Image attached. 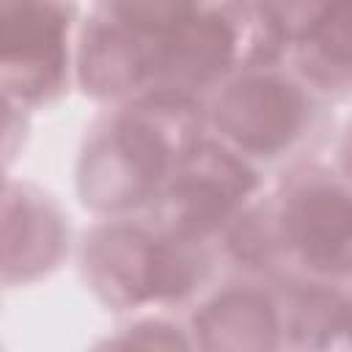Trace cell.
Returning <instances> with one entry per match:
<instances>
[{"mask_svg":"<svg viewBox=\"0 0 352 352\" xmlns=\"http://www.w3.org/2000/svg\"><path fill=\"white\" fill-rule=\"evenodd\" d=\"M234 272L289 283L349 286V187L327 165H292L220 242Z\"/></svg>","mask_w":352,"mask_h":352,"instance_id":"cell-1","label":"cell"},{"mask_svg":"<svg viewBox=\"0 0 352 352\" xmlns=\"http://www.w3.org/2000/svg\"><path fill=\"white\" fill-rule=\"evenodd\" d=\"M204 135L201 102L176 96L118 102L82 143L77 165L82 204L107 217L140 214Z\"/></svg>","mask_w":352,"mask_h":352,"instance_id":"cell-2","label":"cell"},{"mask_svg":"<svg viewBox=\"0 0 352 352\" xmlns=\"http://www.w3.org/2000/svg\"><path fill=\"white\" fill-rule=\"evenodd\" d=\"M82 278L113 311L192 305L214 280L223 256L201 242L162 234L140 214L104 217L82 239Z\"/></svg>","mask_w":352,"mask_h":352,"instance_id":"cell-3","label":"cell"},{"mask_svg":"<svg viewBox=\"0 0 352 352\" xmlns=\"http://www.w3.org/2000/svg\"><path fill=\"white\" fill-rule=\"evenodd\" d=\"M206 135L256 170L300 165L322 143L327 99L286 63L245 69L204 102Z\"/></svg>","mask_w":352,"mask_h":352,"instance_id":"cell-4","label":"cell"},{"mask_svg":"<svg viewBox=\"0 0 352 352\" xmlns=\"http://www.w3.org/2000/svg\"><path fill=\"white\" fill-rule=\"evenodd\" d=\"M214 0H94L80 28L74 77L82 91L113 104L151 94L168 41Z\"/></svg>","mask_w":352,"mask_h":352,"instance_id":"cell-5","label":"cell"},{"mask_svg":"<svg viewBox=\"0 0 352 352\" xmlns=\"http://www.w3.org/2000/svg\"><path fill=\"white\" fill-rule=\"evenodd\" d=\"M261 195V170L204 135L140 212L162 234L220 253L226 231Z\"/></svg>","mask_w":352,"mask_h":352,"instance_id":"cell-6","label":"cell"},{"mask_svg":"<svg viewBox=\"0 0 352 352\" xmlns=\"http://www.w3.org/2000/svg\"><path fill=\"white\" fill-rule=\"evenodd\" d=\"M77 0H0V88L28 107L58 102L74 77Z\"/></svg>","mask_w":352,"mask_h":352,"instance_id":"cell-7","label":"cell"},{"mask_svg":"<svg viewBox=\"0 0 352 352\" xmlns=\"http://www.w3.org/2000/svg\"><path fill=\"white\" fill-rule=\"evenodd\" d=\"M69 253L60 206L30 184H6L0 195V283H28L58 270Z\"/></svg>","mask_w":352,"mask_h":352,"instance_id":"cell-8","label":"cell"}]
</instances>
